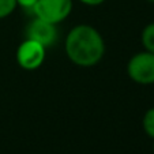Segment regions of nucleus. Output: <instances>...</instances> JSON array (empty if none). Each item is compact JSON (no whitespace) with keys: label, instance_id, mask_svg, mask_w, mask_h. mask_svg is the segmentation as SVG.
<instances>
[{"label":"nucleus","instance_id":"f257e3e1","mask_svg":"<svg viewBox=\"0 0 154 154\" xmlns=\"http://www.w3.org/2000/svg\"><path fill=\"white\" fill-rule=\"evenodd\" d=\"M64 51L68 60L78 67H94L105 55V41L94 26L81 23L67 33Z\"/></svg>","mask_w":154,"mask_h":154},{"label":"nucleus","instance_id":"f03ea898","mask_svg":"<svg viewBox=\"0 0 154 154\" xmlns=\"http://www.w3.org/2000/svg\"><path fill=\"white\" fill-rule=\"evenodd\" d=\"M127 75L138 85H154V53L140 51L130 57Z\"/></svg>","mask_w":154,"mask_h":154},{"label":"nucleus","instance_id":"7ed1b4c3","mask_svg":"<svg viewBox=\"0 0 154 154\" xmlns=\"http://www.w3.org/2000/svg\"><path fill=\"white\" fill-rule=\"evenodd\" d=\"M32 12L35 18L59 25L72 12V0H37Z\"/></svg>","mask_w":154,"mask_h":154},{"label":"nucleus","instance_id":"20e7f679","mask_svg":"<svg viewBox=\"0 0 154 154\" xmlns=\"http://www.w3.org/2000/svg\"><path fill=\"white\" fill-rule=\"evenodd\" d=\"M47 48L40 42L30 38H25L18 45L17 49V63L22 70L34 71L38 70L45 61Z\"/></svg>","mask_w":154,"mask_h":154},{"label":"nucleus","instance_id":"39448f33","mask_svg":"<svg viewBox=\"0 0 154 154\" xmlns=\"http://www.w3.org/2000/svg\"><path fill=\"white\" fill-rule=\"evenodd\" d=\"M59 30L57 25L49 23L40 18H33L25 29V38H30L40 42L42 47L49 48L57 41Z\"/></svg>","mask_w":154,"mask_h":154},{"label":"nucleus","instance_id":"423d86ee","mask_svg":"<svg viewBox=\"0 0 154 154\" xmlns=\"http://www.w3.org/2000/svg\"><path fill=\"white\" fill-rule=\"evenodd\" d=\"M140 42L143 51L154 53V22L147 23L140 33Z\"/></svg>","mask_w":154,"mask_h":154},{"label":"nucleus","instance_id":"0eeeda50","mask_svg":"<svg viewBox=\"0 0 154 154\" xmlns=\"http://www.w3.org/2000/svg\"><path fill=\"white\" fill-rule=\"evenodd\" d=\"M142 127H143L145 134L149 138L154 139V106L149 108L147 111L145 112L143 119H142Z\"/></svg>","mask_w":154,"mask_h":154},{"label":"nucleus","instance_id":"6e6552de","mask_svg":"<svg viewBox=\"0 0 154 154\" xmlns=\"http://www.w3.org/2000/svg\"><path fill=\"white\" fill-rule=\"evenodd\" d=\"M17 0H0V19L10 17L17 10Z\"/></svg>","mask_w":154,"mask_h":154},{"label":"nucleus","instance_id":"1a4fd4ad","mask_svg":"<svg viewBox=\"0 0 154 154\" xmlns=\"http://www.w3.org/2000/svg\"><path fill=\"white\" fill-rule=\"evenodd\" d=\"M35 3H37V0H17L18 7H22L25 10H30V11H32V8L34 7Z\"/></svg>","mask_w":154,"mask_h":154},{"label":"nucleus","instance_id":"9d476101","mask_svg":"<svg viewBox=\"0 0 154 154\" xmlns=\"http://www.w3.org/2000/svg\"><path fill=\"white\" fill-rule=\"evenodd\" d=\"M82 4L85 6H89V7H97V6H101L104 3L105 0H79Z\"/></svg>","mask_w":154,"mask_h":154},{"label":"nucleus","instance_id":"9b49d317","mask_svg":"<svg viewBox=\"0 0 154 154\" xmlns=\"http://www.w3.org/2000/svg\"><path fill=\"white\" fill-rule=\"evenodd\" d=\"M149 3H154V0H147Z\"/></svg>","mask_w":154,"mask_h":154},{"label":"nucleus","instance_id":"f8f14e48","mask_svg":"<svg viewBox=\"0 0 154 154\" xmlns=\"http://www.w3.org/2000/svg\"><path fill=\"white\" fill-rule=\"evenodd\" d=\"M153 151H154V146H153Z\"/></svg>","mask_w":154,"mask_h":154}]
</instances>
